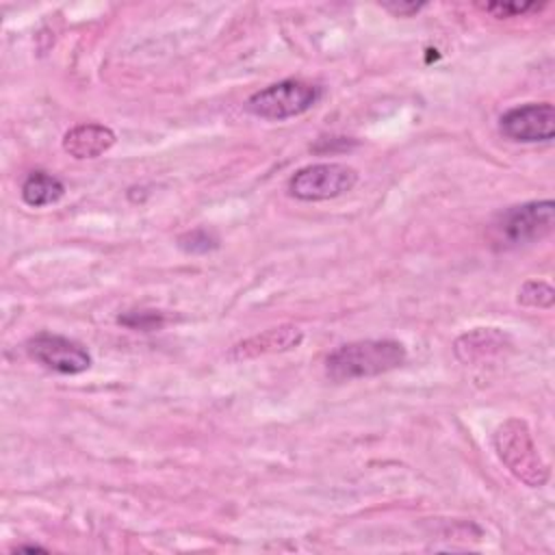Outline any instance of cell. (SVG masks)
Segmentation results:
<instances>
[{
    "instance_id": "8992f818",
    "label": "cell",
    "mask_w": 555,
    "mask_h": 555,
    "mask_svg": "<svg viewBox=\"0 0 555 555\" xmlns=\"http://www.w3.org/2000/svg\"><path fill=\"white\" fill-rule=\"evenodd\" d=\"M499 130L516 143H546L555 137V106L551 102H529L505 111Z\"/></svg>"
},
{
    "instance_id": "8fae6325",
    "label": "cell",
    "mask_w": 555,
    "mask_h": 555,
    "mask_svg": "<svg viewBox=\"0 0 555 555\" xmlns=\"http://www.w3.org/2000/svg\"><path fill=\"white\" fill-rule=\"evenodd\" d=\"M65 195V184L48 171H30L22 182V199L30 208H43L56 204Z\"/></svg>"
},
{
    "instance_id": "6da1fadb",
    "label": "cell",
    "mask_w": 555,
    "mask_h": 555,
    "mask_svg": "<svg viewBox=\"0 0 555 555\" xmlns=\"http://www.w3.org/2000/svg\"><path fill=\"white\" fill-rule=\"evenodd\" d=\"M408 358L405 347L392 338L353 340L336 347L325 358V375L332 382H353L384 375L401 366Z\"/></svg>"
},
{
    "instance_id": "4fadbf2b",
    "label": "cell",
    "mask_w": 555,
    "mask_h": 555,
    "mask_svg": "<svg viewBox=\"0 0 555 555\" xmlns=\"http://www.w3.org/2000/svg\"><path fill=\"white\" fill-rule=\"evenodd\" d=\"M178 247L184 254H208L219 247V236L208 228H193L178 236Z\"/></svg>"
},
{
    "instance_id": "30bf717a",
    "label": "cell",
    "mask_w": 555,
    "mask_h": 555,
    "mask_svg": "<svg viewBox=\"0 0 555 555\" xmlns=\"http://www.w3.org/2000/svg\"><path fill=\"white\" fill-rule=\"evenodd\" d=\"M507 334L494 327H479L455 340V356L466 364L486 362L501 356L503 349L507 347Z\"/></svg>"
},
{
    "instance_id": "9a60e30c",
    "label": "cell",
    "mask_w": 555,
    "mask_h": 555,
    "mask_svg": "<svg viewBox=\"0 0 555 555\" xmlns=\"http://www.w3.org/2000/svg\"><path fill=\"white\" fill-rule=\"evenodd\" d=\"M544 7V2H492V4H481L483 11H488L490 15L494 17H518V15H525V13H533V11H540Z\"/></svg>"
},
{
    "instance_id": "277c9868",
    "label": "cell",
    "mask_w": 555,
    "mask_h": 555,
    "mask_svg": "<svg viewBox=\"0 0 555 555\" xmlns=\"http://www.w3.org/2000/svg\"><path fill=\"white\" fill-rule=\"evenodd\" d=\"M358 182V171L343 163H314L297 169L288 178V195L301 202H325L349 193Z\"/></svg>"
},
{
    "instance_id": "ba28073f",
    "label": "cell",
    "mask_w": 555,
    "mask_h": 555,
    "mask_svg": "<svg viewBox=\"0 0 555 555\" xmlns=\"http://www.w3.org/2000/svg\"><path fill=\"white\" fill-rule=\"evenodd\" d=\"M304 340V332L297 325L269 327L260 334H254L230 349L232 360H249L264 353H280L297 347Z\"/></svg>"
},
{
    "instance_id": "7c38bea8",
    "label": "cell",
    "mask_w": 555,
    "mask_h": 555,
    "mask_svg": "<svg viewBox=\"0 0 555 555\" xmlns=\"http://www.w3.org/2000/svg\"><path fill=\"white\" fill-rule=\"evenodd\" d=\"M167 314L160 310H128L124 314L117 317V323L128 327V330H137V332H154L165 327L167 323Z\"/></svg>"
},
{
    "instance_id": "52a82bcc",
    "label": "cell",
    "mask_w": 555,
    "mask_h": 555,
    "mask_svg": "<svg viewBox=\"0 0 555 555\" xmlns=\"http://www.w3.org/2000/svg\"><path fill=\"white\" fill-rule=\"evenodd\" d=\"M555 225V204L553 199L527 202L514 206L501 215L499 230L505 241L514 245H529L542 241L553 232Z\"/></svg>"
},
{
    "instance_id": "2e32d148",
    "label": "cell",
    "mask_w": 555,
    "mask_h": 555,
    "mask_svg": "<svg viewBox=\"0 0 555 555\" xmlns=\"http://www.w3.org/2000/svg\"><path fill=\"white\" fill-rule=\"evenodd\" d=\"M382 7L397 17H412L425 9V2H384Z\"/></svg>"
},
{
    "instance_id": "7a4b0ae2",
    "label": "cell",
    "mask_w": 555,
    "mask_h": 555,
    "mask_svg": "<svg viewBox=\"0 0 555 555\" xmlns=\"http://www.w3.org/2000/svg\"><path fill=\"white\" fill-rule=\"evenodd\" d=\"M492 444L499 460L525 486L540 488L548 481V464L542 460L525 421H503L492 434Z\"/></svg>"
},
{
    "instance_id": "e0dca14e",
    "label": "cell",
    "mask_w": 555,
    "mask_h": 555,
    "mask_svg": "<svg viewBox=\"0 0 555 555\" xmlns=\"http://www.w3.org/2000/svg\"><path fill=\"white\" fill-rule=\"evenodd\" d=\"M17 551H46L43 546H37V544H26V546H20Z\"/></svg>"
},
{
    "instance_id": "5b68a950",
    "label": "cell",
    "mask_w": 555,
    "mask_h": 555,
    "mask_svg": "<svg viewBox=\"0 0 555 555\" xmlns=\"http://www.w3.org/2000/svg\"><path fill=\"white\" fill-rule=\"evenodd\" d=\"M26 353L41 366L61 373L78 375L91 366V353L87 347L74 338L39 332L26 340Z\"/></svg>"
},
{
    "instance_id": "3957f363",
    "label": "cell",
    "mask_w": 555,
    "mask_h": 555,
    "mask_svg": "<svg viewBox=\"0 0 555 555\" xmlns=\"http://www.w3.org/2000/svg\"><path fill=\"white\" fill-rule=\"evenodd\" d=\"M323 98V89L314 82L301 78H286L273 82L256 93H251L245 102V108L260 119L284 121L297 115H304Z\"/></svg>"
},
{
    "instance_id": "5bb4252c",
    "label": "cell",
    "mask_w": 555,
    "mask_h": 555,
    "mask_svg": "<svg viewBox=\"0 0 555 555\" xmlns=\"http://www.w3.org/2000/svg\"><path fill=\"white\" fill-rule=\"evenodd\" d=\"M555 301V291L542 280H529L518 291V304L529 308H551Z\"/></svg>"
},
{
    "instance_id": "9c48e42d",
    "label": "cell",
    "mask_w": 555,
    "mask_h": 555,
    "mask_svg": "<svg viewBox=\"0 0 555 555\" xmlns=\"http://www.w3.org/2000/svg\"><path fill=\"white\" fill-rule=\"evenodd\" d=\"M115 132L104 124H78L63 134V150L78 160L98 158L115 145Z\"/></svg>"
}]
</instances>
